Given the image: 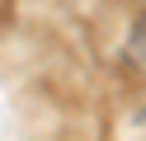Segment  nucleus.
<instances>
[{
  "label": "nucleus",
  "instance_id": "obj_1",
  "mask_svg": "<svg viewBox=\"0 0 146 141\" xmlns=\"http://www.w3.org/2000/svg\"><path fill=\"white\" fill-rule=\"evenodd\" d=\"M127 61H132L137 71L146 75V14L137 19V28H132V42H127Z\"/></svg>",
  "mask_w": 146,
  "mask_h": 141
}]
</instances>
